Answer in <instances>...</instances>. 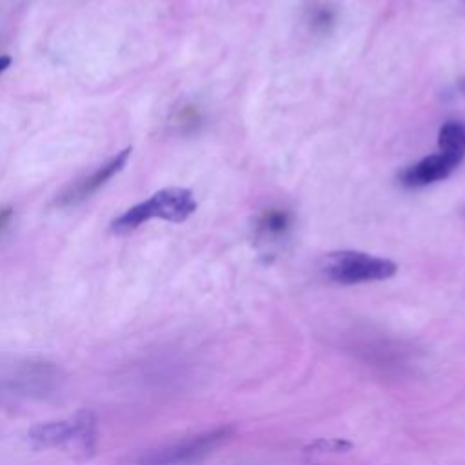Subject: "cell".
<instances>
[{
	"label": "cell",
	"instance_id": "obj_1",
	"mask_svg": "<svg viewBox=\"0 0 465 465\" xmlns=\"http://www.w3.org/2000/svg\"><path fill=\"white\" fill-rule=\"evenodd\" d=\"M196 211V202L191 189L185 187H167L156 191L145 202H140L116 216L111 222L113 234H127L138 229L151 218H162L167 222H185Z\"/></svg>",
	"mask_w": 465,
	"mask_h": 465
},
{
	"label": "cell",
	"instance_id": "obj_2",
	"mask_svg": "<svg viewBox=\"0 0 465 465\" xmlns=\"http://www.w3.org/2000/svg\"><path fill=\"white\" fill-rule=\"evenodd\" d=\"M396 271L398 265L392 260L361 251H332L322 260V272L340 285L389 280Z\"/></svg>",
	"mask_w": 465,
	"mask_h": 465
},
{
	"label": "cell",
	"instance_id": "obj_3",
	"mask_svg": "<svg viewBox=\"0 0 465 465\" xmlns=\"http://www.w3.org/2000/svg\"><path fill=\"white\" fill-rule=\"evenodd\" d=\"M234 434V427L222 425L180 441L163 445L160 449H153L140 458V465H189L194 463L220 445H223Z\"/></svg>",
	"mask_w": 465,
	"mask_h": 465
},
{
	"label": "cell",
	"instance_id": "obj_4",
	"mask_svg": "<svg viewBox=\"0 0 465 465\" xmlns=\"http://www.w3.org/2000/svg\"><path fill=\"white\" fill-rule=\"evenodd\" d=\"M29 440L38 447H62L78 443L85 450L93 449L96 440V418L89 411H80L67 420L38 423L29 430Z\"/></svg>",
	"mask_w": 465,
	"mask_h": 465
},
{
	"label": "cell",
	"instance_id": "obj_5",
	"mask_svg": "<svg viewBox=\"0 0 465 465\" xmlns=\"http://www.w3.org/2000/svg\"><path fill=\"white\" fill-rule=\"evenodd\" d=\"M131 151H133L131 147H125L124 151L116 153L111 160H107L104 165H100L89 176L80 178L78 182L69 185L64 193H60L54 203L62 209H67V207H74V205L82 203L84 200L91 198L98 189H102L113 176H116L125 167V163L131 156Z\"/></svg>",
	"mask_w": 465,
	"mask_h": 465
},
{
	"label": "cell",
	"instance_id": "obj_6",
	"mask_svg": "<svg viewBox=\"0 0 465 465\" xmlns=\"http://www.w3.org/2000/svg\"><path fill=\"white\" fill-rule=\"evenodd\" d=\"M454 169L456 165L438 151L436 154H429L420 162L405 167L398 178L403 187L418 189L449 178Z\"/></svg>",
	"mask_w": 465,
	"mask_h": 465
},
{
	"label": "cell",
	"instance_id": "obj_7",
	"mask_svg": "<svg viewBox=\"0 0 465 465\" xmlns=\"http://www.w3.org/2000/svg\"><path fill=\"white\" fill-rule=\"evenodd\" d=\"M292 223L291 213L280 207L263 209L254 220V234L263 242H278L285 238Z\"/></svg>",
	"mask_w": 465,
	"mask_h": 465
},
{
	"label": "cell",
	"instance_id": "obj_8",
	"mask_svg": "<svg viewBox=\"0 0 465 465\" xmlns=\"http://www.w3.org/2000/svg\"><path fill=\"white\" fill-rule=\"evenodd\" d=\"M438 151L447 156L456 167L465 158V124L447 120L438 133Z\"/></svg>",
	"mask_w": 465,
	"mask_h": 465
},
{
	"label": "cell",
	"instance_id": "obj_9",
	"mask_svg": "<svg viewBox=\"0 0 465 465\" xmlns=\"http://www.w3.org/2000/svg\"><path fill=\"white\" fill-rule=\"evenodd\" d=\"M307 449H312L314 452H347L352 449V443L345 441V440H338V438H331V440L320 438V440L312 441Z\"/></svg>",
	"mask_w": 465,
	"mask_h": 465
},
{
	"label": "cell",
	"instance_id": "obj_10",
	"mask_svg": "<svg viewBox=\"0 0 465 465\" xmlns=\"http://www.w3.org/2000/svg\"><path fill=\"white\" fill-rule=\"evenodd\" d=\"M13 218V207H2L0 209V232L9 225Z\"/></svg>",
	"mask_w": 465,
	"mask_h": 465
},
{
	"label": "cell",
	"instance_id": "obj_11",
	"mask_svg": "<svg viewBox=\"0 0 465 465\" xmlns=\"http://www.w3.org/2000/svg\"><path fill=\"white\" fill-rule=\"evenodd\" d=\"M9 65H11V56L9 54H2L0 56V73H4Z\"/></svg>",
	"mask_w": 465,
	"mask_h": 465
},
{
	"label": "cell",
	"instance_id": "obj_12",
	"mask_svg": "<svg viewBox=\"0 0 465 465\" xmlns=\"http://www.w3.org/2000/svg\"><path fill=\"white\" fill-rule=\"evenodd\" d=\"M460 89H461V93H465V78L460 82Z\"/></svg>",
	"mask_w": 465,
	"mask_h": 465
}]
</instances>
